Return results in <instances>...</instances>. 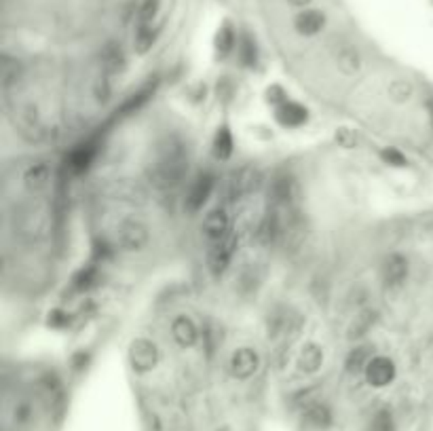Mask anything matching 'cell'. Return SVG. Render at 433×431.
Here are the masks:
<instances>
[{
    "mask_svg": "<svg viewBox=\"0 0 433 431\" xmlns=\"http://www.w3.org/2000/svg\"><path fill=\"white\" fill-rule=\"evenodd\" d=\"M203 233L207 239H211L213 243L222 241L224 237H228V228H231V220L228 214L224 210H213L205 216L203 220Z\"/></svg>",
    "mask_w": 433,
    "mask_h": 431,
    "instance_id": "9",
    "label": "cell"
},
{
    "mask_svg": "<svg viewBox=\"0 0 433 431\" xmlns=\"http://www.w3.org/2000/svg\"><path fill=\"white\" fill-rule=\"evenodd\" d=\"M370 347H357L349 353L347 358V370L349 372H359V370H366V366L370 364Z\"/></svg>",
    "mask_w": 433,
    "mask_h": 431,
    "instance_id": "23",
    "label": "cell"
},
{
    "mask_svg": "<svg viewBox=\"0 0 433 431\" xmlns=\"http://www.w3.org/2000/svg\"><path fill=\"white\" fill-rule=\"evenodd\" d=\"M408 277V260L402 254H391L382 264V282L389 288H399Z\"/></svg>",
    "mask_w": 433,
    "mask_h": 431,
    "instance_id": "10",
    "label": "cell"
},
{
    "mask_svg": "<svg viewBox=\"0 0 433 431\" xmlns=\"http://www.w3.org/2000/svg\"><path fill=\"white\" fill-rule=\"evenodd\" d=\"M146 431H163V425H161L157 415H148L146 417Z\"/></svg>",
    "mask_w": 433,
    "mask_h": 431,
    "instance_id": "35",
    "label": "cell"
},
{
    "mask_svg": "<svg viewBox=\"0 0 433 431\" xmlns=\"http://www.w3.org/2000/svg\"><path fill=\"white\" fill-rule=\"evenodd\" d=\"M155 89H157V81H153V83H148L146 87H142L137 93H133L125 104H123V108H121V114H127V112H133V110H137L142 104H146V101L150 99V95L155 93Z\"/></svg>",
    "mask_w": 433,
    "mask_h": 431,
    "instance_id": "21",
    "label": "cell"
},
{
    "mask_svg": "<svg viewBox=\"0 0 433 431\" xmlns=\"http://www.w3.org/2000/svg\"><path fill=\"white\" fill-rule=\"evenodd\" d=\"M93 279H95V267H87L75 277V288L77 290H87L93 284Z\"/></svg>",
    "mask_w": 433,
    "mask_h": 431,
    "instance_id": "32",
    "label": "cell"
},
{
    "mask_svg": "<svg viewBox=\"0 0 433 431\" xmlns=\"http://www.w3.org/2000/svg\"><path fill=\"white\" fill-rule=\"evenodd\" d=\"M233 148H235V144H233L231 130L226 125L218 127V132H215V138H213V155H215V159H220V161L231 159Z\"/></svg>",
    "mask_w": 433,
    "mask_h": 431,
    "instance_id": "18",
    "label": "cell"
},
{
    "mask_svg": "<svg viewBox=\"0 0 433 431\" xmlns=\"http://www.w3.org/2000/svg\"><path fill=\"white\" fill-rule=\"evenodd\" d=\"M389 95L393 101H406V99H410L412 95V85L410 83H406V81H393L389 85Z\"/></svg>",
    "mask_w": 433,
    "mask_h": 431,
    "instance_id": "29",
    "label": "cell"
},
{
    "mask_svg": "<svg viewBox=\"0 0 433 431\" xmlns=\"http://www.w3.org/2000/svg\"><path fill=\"white\" fill-rule=\"evenodd\" d=\"M275 119L279 121V125L283 127H300L302 123H306L309 112L304 106L296 104V101H285L281 104L275 112Z\"/></svg>",
    "mask_w": 433,
    "mask_h": 431,
    "instance_id": "14",
    "label": "cell"
},
{
    "mask_svg": "<svg viewBox=\"0 0 433 431\" xmlns=\"http://www.w3.org/2000/svg\"><path fill=\"white\" fill-rule=\"evenodd\" d=\"M258 366H260L258 353L254 349H248V347L237 349L231 358V364H228L231 374L235 378H250L258 370Z\"/></svg>",
    "mask_w": 433,
    "mask_h": 431,
    "instance_id": "6",
    "label": "cell"
},
{
    "mask_svg": "<svg viewBox=\"0 0 433 431\" xmlns=\"http://www.w3.org/2000/svg\"><path fill=\"white\" fill-rule=\"evenodd\" d=\"M326 15L319 9H302L294 19V30L300 36H315L324 30Z\"/></svg>",
    "mask_w": 433,
    "mask_h": 431,
    "instance_id": "8",
    "label": "cell"
},
{
    "mask_svg": "<svg viewBox=\"0 0 433 431\" xmlns=\"http://www.w3.org/2000/svg\"><path fill=\"white\" fill-rule=\"evenodd\" d=\"M366 380L372 387H387L395 378V364L393 360L384 358V355H376L366 366Z\"/></svg>",
    "mask_w": 433,
    "mask_h": 431,
    "instance_id": "4",
    "label": "cell"
},
{
    "mask_svg": "<svg viewBox=\"0 0 433 431\" xmlns=\"http://www.w3.org/2000/svg\"><path fill=\"white\" fill-rule=\"evenodd\" d=\"M211 190H213V177H211V175L205 173V175L197 177V182L190 186V190H188V195H186V201H184L186 210H188L190 214L199 212V210L205 206V201L209 199Z\"/></svg>",
    "mask_w": 433,
    "mask_h": 431,
    "instance_id": "7",
    "label": "cell"
},
{
    "mask_svg": "<svg viewBox=\"0 0 433 431\" xmlns=\"http://www.w3.org/2000/svg\"><path fill=\"white\" fill-rule=\"evenodd\" d=\"M237 45V32L233 25L226 21L220 25L218 34H215V56L218 58H228Z\"/></svg>",
    "mask_w": 433,
    "mask_h": 431,
    "instance_id": "17",
    "label": "cell"
},
{
    "mask_svg": "<svg viewBox=\"0 0 433 431\" xmlns=\"http://www.w3.org/2000/svg\"><path fill=\"white\" fill-rule=\"evenodd\" d=\"M258 180V173L254 169H244L241 173L237 175V182H235V188L237 193H250L256 188V182Z\"/></svg>",
    "mask_w": 433,
    "mask_h": 431,
    "instance_id": "27",
    "label": "cell"
},
{
    "mask_svg": "<svg viewBox=\"0 0 433 431\" xmlns=\"http://www.w3.org/2000/svg\"><path fill=\"white\" fill-rule=\"evenodd\" d=\"M374 321H376L374 311H364L362 315H357L355 321L349 328V338L353 341V338H362L364 334H368V330L374 325Z\"/></svg>",
    "mask_w": 433,
    "mask_h": 431,
    "instance_id": "22",
    "label": "cell"
},
{
    "mask_svg": "<svg viewBox=\"0 0 433 431\" xmlns=\"http://www.w3.org/2000/svg\"><path fill=\"white\" fill-rule=\"evenodd\" d=\"M287 3H290L292 7H300V9H304V7H309L313 0H287Z\"/></svg>",
    "mask_w": 433,
    "mask_h": 431,
    "instance_id": "37",
    "label": "cell"
},
{
    "mask_svg": "<svg viewBox=\"0 0 433 431\" xmlns=\"http://www.w3.org/2000/svg\"><path fill=\"white\" fill-rule=\"evenodd\" d=\"M336 142H339L343 148H353L357 144V136L351 130H339V134H336Z\"/></svg>",
    "mask_w": 433,
    "mask_h": 431,
    "instance_id": "34",
    "label": "cell"
},
{
    "mask_svg": "<svg viewBox=\"0 0 433 431\" xmlns=\"http://www.w3.org/2000/svg\"><path fill=\"white\" fill-rule=\"evenodd\" d=\"M129 362L135 372H150L159 362V349L148 338H137L129 347Z\"/></svg>",
    "mask_w": 433,
    "mask_h": 431,
    "instance_id": "2",
    "label": "cell"
},
{
    "mask_svg": "<svg viewBox=\"0 0 433 431\" xmlns=\"http://www.w3.org/2000/svg\"><path fill=\"white\" fill-rule=\"evenodd\" d=\"M267 99H269V104H273V106H281V104H285L287 101V95H285V91L279 87V85H273L269 91H267Z\"/></svg>",
    "mask_w": 433,
    "mask_h": 431,
    "instance_id": "33",
    "label": "cell"
},
{
    "mask_svg": "<svg viewBox=\"0 0 433 431\" xmlns=\"http://www.w3.org/2000/svg\"><path fill=\"white\" fill-rule=\"evenodd\" d=\"M235 249H237V237L235 235L224 237L222 241H218V243H215L209 249V254H207V267H209V271L215 277L222 275L228 269V264H231V260L235 256Z\"/></svg>",
    "mask_w": 433,
    "mask_h": 431,
    "instance_id": "3",
    "label": "cell"
},
{
    "mask_svg": "<svg viewBox=\"0 0 433 431\" xmlns=\"http://www.w3.org/2000/svg\"><path fill=\"white\" fill-rule=\"evenodd\" d=\"M188 173V152L180 140H165L161 144L157 159L148 167V177L159 188L178 186Z\"/></svg>",
    "mask_w": 433,
    "mask_h": 431,
    "instance_id": "1",
    "label": "cell"
},
{
    "mask_svg": "<svg viewBox=\"0 0 433 431\" xmlns=\"http://www.w3.org/2000/svg\"><path fill=\"white\" fill-rule=\"evenodd\" d=\"M359 56L355 53L353 49H345L341 51V56H339V68L345 72V74H355L359 70Z\"/></svg>",
    "mask_w": 433,
    "mask_h": 431,
    "instance_id": "26",
    "label": "cell"
},
{
    "mask_svg": "<svg viewBox=\"0 0 433 431\" xmlns=\"http://www.w3.org/2000/svg\"><path fill=\"white\" fill-rule=\"evenodd\" d=\"M324 364V351L319 345L315 343H306L298 355V368L300 372H306V374H313L317 372Z\"/></svg>",
    "mask_w": 433,
    "mask_h": 431,
    "instance_id": "15",
    "label": "cell"
},
{
    "mask_svg": "<svg viewBox=\"0 0 433 431\" xmlns=\"http://www.w3.org/2000/svg\"><path fill=\"white\" fill-rule=\"evenodd\" d=\"M294 193H296V186H294V180L287 175H281L277 177V180L273 182L271 186V199L275 203V208H287L294 199Z\"/></svg>",
    "mask_w": 433,
    "mask_h": 431,
    "instance_id": "16",
    "label": "cell"
},
{
    "mask_svg": "<svg viewBox=\"0 0 433 431\" xmlns=\"http://www.w3.org/2000/svg\"><path fill=\"white\" fill-rule=\"evenodd\" d=\"M370 431H393V417L389 410H380L374 415L372 419V427Z\"/></svg>",
    "mask_w": 433,
    "mask_h": 431,
    "instance_id": "31",
    "label": "cell"
},
{
    "mask_svg": "<svg viewBox=\"0 0 433 431\" xmlns=\"http://www.w3.org/2000/svg\"><path fill=\"white\" fill-rule=\"evenodd\" d=\"M237 56H239V62H241L246 68L256 66L258 51H256V42L250 34H241V38L237 40Z\"/></svg>",
    "mask_w": 433,
    "mask_h": 431,
    "instance_id": "19",
    "label": "cell"
},
{
    "mask_svg": "<svg viewBox=\"0 0 433 431\" xmlns=\"http://www.w3.org/2000/svg\"><path fill=\"white\" fill-rule=\"evenodd\" d=\"M431 127H433V114H431Z\"/></svg>",
    "mask_w": 433,
    "mask_h": 431,
    "instance_id": "38",
    "label": "cell"
},
{
    "mask_svg": "<svg viewBox=\"0 0 433 431\" xmlns=\"http://www.w3.org/2000/svg\"><path fill=\"white\" fill-rule=\"evenodd\" d=\"M380 159L387 163V165H393V167H406L408 165V159L406 155H402V152L393 146H387L380 150Z\"/></svg>",
    "mask_w": 433,
    "mask_h": 431,
    "instance_id": "28",
    "label": "cell"
},
{
    "mask_svg": "<svg viewBox=\"0 0 433 431\" xmlns=\"http://www.w3.org/2000/svg\"><path fill=\"white\" fill-rule=\"evenodd\" d=\"M157 32L150 28V23H142L140 30L135 32V51L137 53H146V51L155 45Z\"/></svg>",
    "mask_w": 433,
    "mask_h": 431,
    "instance_id": "24",
    "label": "cell"
},
{
    "mask_svg": "<svg viewBox=\"0 0 433 431\" xmlns=\"http://www.w3.org/2000/svg\"><path fill=\"white\" fill-rule=\"evenodd\" d=\"M104 66L110 72H118V70L123 68V53H121V49H118L116 45H112V42L104 49Z\"/></svg>",
    "mask_w": 433,
    "mask_h": 431,
    "instance_id": "25",
    "label": "cell"
},
{
    "mask_svg": "<svg viewBox=\"0 0 433 431\" xmlns=\"http://www.w3.org/2000/svg\"><path fill=\"white\" fill-rule=\"evenodd\" d=\"M302 425L309 431H326L332 425V410L326 404H313L302 415Z\"/></svg>",
    "mask_w": 433,
    "mask_h": 431,
    "instance_id": "13",
    "label": "cell"
},
{
    "mask_svg": "<svg viewBox=\"0 0 433 431\" xmlns=\"http://www.w3.org/2000/svg\"><path fill=\"white\" fill-rule=\"evenodd\" d=\"M49 317H51V319H49V323H51V325H64V323H68V317H66V313H60V311H55V313H51Z\"/></svg>",
    "mask_w": 433,
    "mask_h": 431,
    "instance_id": "36",
    "label": "cell"
},
{
    "mask_svg": "<svg viewBox=\"0 0 433 431\" xmlns=\"http://www.w3.org/2000/svg\"><path fill=\"white\" fill-rule=\"evenodd\" d=\"M23 182H26V186L30 190H40L44 188V184L49 182V167H47L44 163H38V165H32L26 175H23Z\"/></svg>",
    "mask_w": 433,
    "mask_h": 431,
    "instance_id": "20",
    "label": "cell"
},
{
    "mask_svg": "<svg viewBox=\"0 0 433 431\" xmlns=\"http://www.w3.org/2000/svg\"><path fill=\"white\" fill-rule=\"evenodd\" d=\"M172 336H174V341L180 345V347H192L197 343V338H199V330H197V325H195V321H192L190 317H186V315H178L176 319H174V323H172Z\"/></svg>",
    "mask_w": 433,
    "mask_h": 431,
    "instance_id": "12",
    "label": "cell"
},
{
    "mask_svg": "<svg viewBox=\"0 0 433 431\" xmlns=\"http://www.w3.org/2000/svg\"><path fill=\"white\" fill-rule=\"evenodd\" d=\"M95 155H98V148H95V144H91V142L81 144V146H77L75 150L70 152V157L66 159V167L72 173H83V171L89 169V165L93 163Z\"/></svg>",
    "mask_w": 433,
    "mask_h": 431,
    "instance_id": "11",
    "label": "cell"
},
{
    "mask_svg": "<svg viewBox=\"0 0 433 431\" xmlns=\"http://www.w3.org/2000/svg\"><path fill=\"white\" fill-rule=\"evenodd\" d=\"M118 241L127 251H140L144 245L148 243V228L142 222L135 220H125L118 228Z\"/></svg>",
    "mask_w": 433,
    "mask_h": 431,
    "instance_id": "5",
    "label": "cell"
},
{
    "mask_svg": "<svg viewBox=\"0 0 433 431\" xmlns=\"http://www.w3.org/2000/svg\"><path fill=\"white\" fill-rule=\"evenodd\" d=\"M161 7V0H144L140 7V23H150Z\"/></svg>",
    "mask_w": 433,
    "mask_h": 431,
    "instance_id": "30",
    "label": "cell"
}]
</instances>
